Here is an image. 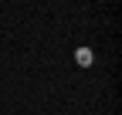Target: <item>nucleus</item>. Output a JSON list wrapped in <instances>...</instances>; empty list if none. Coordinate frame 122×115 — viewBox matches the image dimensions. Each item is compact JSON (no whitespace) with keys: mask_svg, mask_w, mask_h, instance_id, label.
Wrapping results in <instances>:
<instances>
[{"mask_svg":"<svg viewBox=\"0 0 122 115\" xmlns=\"http://www.w3.org/2000/svg\"><path fill=\"white\" fill-rule=\"evenodd\" d=\"M92 61H95L92 48H78V51H75V64H81V68H92Z\"/></svg>","mask_w":122,"mask_h":115,"instance_id":"1","label":"nucleus"}]
</instances>
